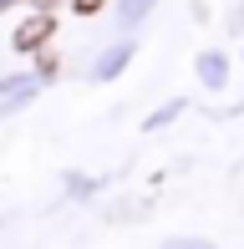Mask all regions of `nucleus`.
<instances>
[{
    "label": "nucleus",
    "mask_w": 244,
    "mask_h": 249,
    "mask_svg": "<svg viewBox=\"0 0 244 249\" xmlns=\"http://www.w3.org/2000/svg\"><path fill=\"white\" fill-rule=\"evenodd\" d=\"M76 10H82V16H92V10H102V0H71Z\"/></svg>",
    "instance_id": "nucleus-2"
},
{
    "label": "nucleus",
    "mask_w": 244,
    "mask_h": 249,
    "mask_svg": "<svg viewBox=\"0 0 244 249\" xmlns=\"http://www.w3.org/2000/svg\"><path fill=\"white\" fill-rule=\"evenodd\" d=\"M51 26H56V20H51V16H31L26 26L16 31V51H36L41 41H51Z\"/></svg>",
    "instance_id": "nucleus-1"
}]
</instances>
